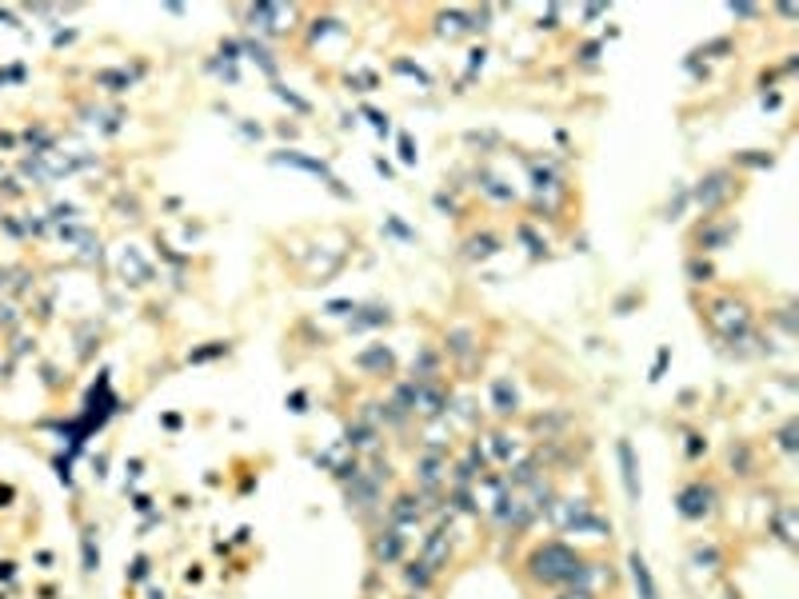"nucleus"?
I'll list each match as a JSON object with an SVG mask.
<instances>
[{
    "label": "nucleus",
    "instance_id": "f257e3e1",
    "mask_svg": "<svg viewBox=\"0 0 799 599\" xmlns=\"http://www.w3.org/2000/svg\"><path fill=\"white\" fill-rule=\"evenodd\" d=\"M524 572H528V580L544 587H580L587 560L576 548H567L564 540H548V543H535L528 552Z\"/></svg>",
    "mask_w": 799,
    "mask_h": 599
},
{
    "label": "nucleus",
    "instance_id": "f03ea898",
    "mask_svg": "<svg viewBox=\"0 0 799 599\" xmlns=\"http://www.w3.org/2000/svg\"><path fill=\"white\" fill-rule=\"evenodd\" d=\"M552 508V520L560 532H576V535H596V540H607L612 535V523L599 520L587 503H572V500H555L548 503Z\"/></svg>",
    "mask_w": 799,
    "mask_h": 599
},
{
    "label": "nucleus",
    "instance_id": "7ed1b4c3",
    "mask_svg": "<svg viewBox=\"0 0 799 599\" xmlns=\"http://www.w3.org/2000/svg\"><path fill=\"white\" fill-rule=\"evenodd\" d=\"M708 324L728 344H735V340H743V336L752 332V312H748V304H740L732 296H720V300L708 304Z\"/></svg>",
    "mask_w": 799,
    "mask_h": 599
},
{
    "label": "nucleus",
    "instance_id": "20e7f679",
    "mask_svg": "<svg viewBox=\"0 0 799 599\" xmlns=\"http://www.w3.org/2000/svg\"><path fill=\"white\" fill-rule=\"evenodd\" d=\"M676 508H680L683 520H703V516H711V508H716V491H711V483L696 480V483H688V488L680 491Z\"/></svg>",
    "mask_w": 799,
    "mask_h": 599
},
{
    "label": "nucleus",
    "instance_id": "39448f33",
    "mask_svg": "<svg viewBox=\"0 0 799 599\" xmlns=\"http://www.w3.org/2000/svg\"><path fill=\"white\" fill-rule=\"evenodd\" d=\"M416 480H420V488H440V483L448 480V460L440 456V451H424V456L416 460Z\"/></svg>",
    "mask_w": 799,
    "mask_h": 599
},
{
    "label": "nucleus",
    "instance_id": "423d86ee",
    "mask_svg": "<svg viewBox=\"0 0 799 599\" xmlns=\"http://www.w3.org/2000/svg\"><path fill=\"white\" fill-rule=\"evenodd\" d=\"M728 196H732V176L728 172H711L708 181H700V188H696V200L708 208V212L711 208H720Z\"/></svg>",
    "mask_w": 799,
    "mask_h": 599
},
{
    "label": "nucleus",
    "instance_id": "0eeeda50",
    "mask_svg": "<svg viewBox=\"0 0 799 599\" xmlns=\"http://www.w3.org/2000/svg\"><path fill=\"white\" fill-rule=\"evenodd\" d=\"M448 555H451V548H448V532H444V528H436L432 535H428L420 563H424L428 572H444V567H448Z\"/></svg>",
    "mask_w": 799,
    "mask_h": 599
},
{
    "label": "nucleus",
    "instance_id": "6e6552de",
    "mask_svg": "<svg viewBox=\"0 0 799 599\" xmlns=\"http://www.w3.org/2000/svg\"><path fill=\"white\" fill-rule=\"evenodd\" d=\"M372 555L376 563H396L400 555H404V535H400V528H388L372 540Z\"/></svg>",
    "mask_w": 799,
    "mask_h": 599
},
{
    "label": "nucleus",
    "instance_id": "1a4fd4ad",
    "mask_svg": "<svg viewBox=\"0 0 799 599\" xmlns=\"http://www.w3.org/2000/svg\"><path fill=\"white\" fill-rule=\"evenodd\" d=\"M388 520H392V528H416L420 523V500L416 496H400L392 508H388Z\"/></svg>",
    "mask_w": 799,
    "mask_h": 599
},
{
    "label": "nucleus",
    "instance_id": "9d476101",
    "mask_svg": "<svg viewBox=\"0 0 799 599\" xmlns=\"http://www.w3.org/2000/svg\"><path fill=\"white\" fill-rule=\"evenodd\" d=\"M619 464H624V483H628V500H639V480H636V451H632V444L628 439H619Z\"/></svg>",
    "mask_w": 799,
    "mask_h": 599
},
{
    "label": "nucleus",
    "instance_id": "9b49d317",
    "mask_svg": "<svg viewBox=\"0 0 799 599\" xmlns=\"http://www.w3.org/2000/svg\"><path fill=\"white\" fill-rule=\"evenodd\" d=\"M632 580H636V587H639V599H656V584H651V572H648V563H644V555L639 552H632Z\"/></svg>",
    "mask_w": 799,
    "mask_h": 599
},
{
    "label": "nucleus",
    "instance_id": "f8f14e48",
    "mask_svg": "<svg viewBox=\"0 0 799 599\" xmlns=\"http://www.w3.org/2000/svg\"><path fill=\"white\" fill-rule=\"evenodd\" d=\"M492 399H496V412H516V392H512V384L508 380H496L492 384Z\"/></svg>",
    "mask_w": 799,
    "mask_h": 599
},
{
    "label": "nucleus",
    "instance_id": "ddd939ff",
    "mask_svg": "<svg viewBox=\"0 0 799 599\" xmlns=\"http://www.w3.org/2000/svg\"><path fill=\"white\" fill-rule=\"evenodd\" d=\"M432 575H436V572H428V567L420 563V560L404 567V580H408V587H416V592H428V587H432Z\"/></svg>",
    "mask_w": 799,
    "mask_h": 599
},
{
    "label": "nucleus",
    "instance_id": "4468645a",
    "mask_svg": "<svg viewBox=\"0 0 799 599\" xmlns=\"http://www.w3.org/2000/svg\"><path fill=\"white\" fill-rule=\"evenodd\" d=\"M360 367H376V372H388V367H392V352H384V348L364 352V356H360Z\"/></svg>",
    "mask_w": 799,
    "mask_h": 599
},
{
    "label": "nucleus",
    "instance_id": "2eb2a0df",
    "mask_svg": "<svg viewBox=\"0 0 799 599\" xmlns=\"http://www.w3.org/2000/svg\"><path fill=\"white\" fill-rule=\"evenodd\" d=\"M372 444H376V428H364V424L348 428V448H372Z\"/></svg>",
    "mask_w": 799,
    "mask_h": 599
},
{
    "label": "nucleus",
    "instance_id": "dca6fc26",
    "mask_svg": "<svg viewBox=\"0 0 799 599\" xmlns=\"http://www.w3.org/2000/svg\"><path fill=\"white\" fill-rule=\"evenodd\" d=\"M492 252H496V240H492V236H483V240L476 236V240H472V256H492Z\"/></svg>",
    "mask_w": 799,
    "mask_h": 599
},
{
    "label": "nucleus",
    "instance_id": "f3484780",
    "mask_svg": "<svg viewBox=\"0 0 799 599\" xmlns=\"http://www.w3.org/2000/svg\"><path fill=\"white\" fill-rule=\"evenodd\" d=\"M555 599H596V592H584V587H564Z\"/></svg>",
    "mask_w": 799,
    "mask_h": 599
},
{
    "label": "nucleus",
    "instance_id": "a211bd4d",
    "mask_svg": "<svg viewBox=\"0 0 799 599\" xmlns=\"http://www.w3.org/2000/svg\"><path fill=\"white\" fill-rule=\"evenodd\" d=\"M792 436H795V424H787L783 432H780V444H783V451H795V439H792Z\"/></svg>",
    "mask_w": 799,
    "mask_h": 599
}]
</instances>
